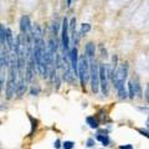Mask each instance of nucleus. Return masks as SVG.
<instances>
[{"label":"nucleus","instance_id":"nucleus-1","mask_svg":"<svg viewBox=\"0 0 149 149\" xmlns=\"http://www.w3.org/2000/svg\"><path fill=\"white\" fill-rule=\"evenodd\" d=\"M127 73H128V63L124 62L117 68L116 72H112V78H113V83L117 90H122L124 88V82L127 80Z\"/></svg>","mask_w":149,"mask_h":149},{"label":"nucleus","instance_id":"nucleus-2","mask_svg":"<svg viewBox=\"0 0 149 149\" xmlns=\"http://www.w3.org/2000/svg\"><path fill=\"white\" fill-rule=\"evenodd\" d=\"M77 76H80L81 85L85 87V83L88 81V78H90V65H88V58L86 56H82V57L78 60Z\"/></svg>","mask_w":149,"mask_h":149},{"label":"nucleus","instance_id":"nucleus-3","mask_svg":"<svg viewBox=\"0 0 149 149\" xmlns=\"http://www.w3.org/2000/svg\"><path fill=\"white\" fill-rule=\"evenodd\" d=\"M90 65V78H91V87L92 91L97 93L100 90V81H98V63L95 61V58H91L88 61Z\"/></svg>","mask_w":149,"mask_h":149},{"label":"nucleus","instance_id":"nucleus-4","mask_svg":"<svg viewBox=\"0 0 149 149\" xmlns=\"http://www.w3.org/2000/svg\"><path fill=\"white\" fill-rule=\"evenodd\" d=\"M98 81L100 86L102 87V92L103 95H108V82H107V68L104 65H100L98 66Z\"/></svg>","mask_w":149,"mask_h":149},{"label":"nucleus","instance_id":"nucleus-5","mask_svg":"<svg viewBox=\"0 0 149 149\" xmlns=\"http://www.w3.org/2000/svg\"><path fill=\"white\" fill-rule=\"evenodd\" d=\"M67 30H68V24H67V19L65 17L62 21V46H63V51L66 54H68V35H67Z\"/></svg>","mask_w":149,"mask_h":149},{"label":"nucleus","instance_id":"nucleus-6","mask_svg":"<svg viewBox=\"0 0 149 149\" xmlns=\"http://www.w3.org/2000/svg\"><path fill=\"white\" fill-rule=\"evenodd\" d=\"M20 29L22 35H29V32L31 31V25H30V19L27 15H24L20 19Z\"/></svg>","mask_w":149,"mask_h":149},{"label":"nucleus","instance_id":"nucleus-7","mask_svg":"<svg viewBox=\"0 0 149 149\" xmlns=\"http://www.w3.org/2000/svg\"><path fill=\"white\" fill-rule=\"evenodd\" d=\"M95 52H96V45L93 44V42H88L86 45V57L87 58H93L95 57Z\"/></svg>","mask_w":149,"mask_h":149},{"label":"nucleus","instance_id":"nucleus-8","mask_svg":"<svg viewBox=\"0 0 149 149\" xmlns=\"http://www.w3.org/2000/svg\"><path fill=\"white\" fill-rule=\"evenodd\" d=\"M86 120L91 128H98V122H97V119H95V117H87Z\"/></svg>","mask_w":149,"mask_h":149},{"label":"nucleus","instance_id":"nucleus-9","mask_svg":"<svg viewBox=\"0 0 149 149\" xmlns=\"http://www.w3.org/2000/svg\"><path fill=\"white\" fill-rule=\"evenodd\" d=\"M97 139L103 143V146H108V144H109V138L107 136H101V134H100V136H97Z\"/></svg>","mask_w":149,"mask_h":149},{"label":"nucleus","instance_id":"nucleus-10","mask_svg":"<svg viewBox=\"0 0 149 149\" xmlns=\"http://www.w3.org/2000/svg\"><path fill=\"white\" fill-rule=\"evenodd\" d=\"M90 30H91V25L90 24H87V22L85 24V22H83V24L81 25V32L82 34H87Z\"/></svg>","mask_w":149,"mask_h":149},{"label":"nucleus","instance_id":"nucleus-11","mask_svg":"<svg viewBox=\"0 0 149 149\" xmlns=\"http://www.w3.org/2000/svg\"><path fill=\"white\" fill-rule=\"evenodd\" d=\"M73 148V142H65L63 143V149H72Z\"/></svg>","mask_w":149,"mask_h":149},{"label":"nucleus","instance_id":"nucleus-12","mask_svg":"<svg viewBox=\"0 0 149 149\" xmlns=\"http://www.w3.org/2000/svg\"><path fill=\"white\" fill-rule=\"evenodd\" d=\"M70 27H71L72 32H73V31H76V19H74V17L71 19V24H70Z\"/></svg>","mask_w":149,"mask_h":149},{"label":"nucleus","instance_id":"nucleus-13","mask_svg":"<svg viewBox=\"0 0 149 149\" xmlns=\"http://www.w3.org/2000/svg\"><path fill=\"white\" fill-rule=\"evenodd\" d=\"M39 91H40V90H39V87H36V88H35V87H32V88H31V95H32V96H35V95H37V93H39Z\"/></svg>","mask_w":149,"mask_h":149},{"label":"nucleus","instance_id":"nucleus-14","mask_svg":"<svg viewBox=\"0 0 149 149\" xmlns=\"http://www.w3.org/2000/svg\"><path fill=\"white\" fill-rule=\"evenodd\" d=\"M101 52H102V55H101L102 57H104V58H106V57H107V51H106V49H103V46L101 47Z\"/></svg>","mask_w":149,"mask_h":149},{"label":"nucleus","instance_id":"nucleus-15","mask_svg":"<svg viewBox=\"0 0 149 149\" xmlns=\"http://www.w3.org/2000/svg\"><path fill=\"white\" fill-rule=\"evenodd\" d=\"M93 144H95V141H93V139H88L87 141V147H92Z\"/></svg>","mask_w":149,"mask_h":149},{"label":"nucleus","instance_id":"nucleus-16","mask_svg":"<svg viewBox=\"0 0 149 149\" xmlns=\"http://www.w3.org/2000/svg\"><path fill=\"white\" fill-rule=\"evenodd\" d=\"M120 149H133V147L130 146V144H127V146H122Z\"/></svg>","mask_w":149,"mask_h":149},{"label":"nucleus","instance_id":"nucleus-17","mask_svg":"<svg viewBox=\"0 0 149 149\" xmlns=\"http://www.w3.org/2000/svg\"><path fill=\"white\" fill-rule=\"evenodd\" d=\"M60 146H61V144H60V141H56V142H55V147H56V148H58Z\"/></svg>","mask_w":149,"mask_h":149},{"label":"nucleus","instance_id":"nucleus-18","mask_svg":"<svg viewBox=\"0 0 149 149\" xmlns=\"http://www.w3.org/2000/svg\"><path fill=\"white\" fill-rule=\"evenodd\" d=\"M1 87H3V80H1V77H0V93H1Z\"/></svg>","mask_w":149,"mask_h":149},{"label":"nucleus","instance_id":"nucleus-19","mask_svg":"<svg viewBox=\"0 0 149 149\" xmlns=\"http://www.w3.org/2000/svg\"><path fill=\"white\" fill-rule=\"evenodd\" d=\"M71 3H72V0H67V6H71Z\"/></svg>","mask_w":149,"mask_h":149}]
</instances>
